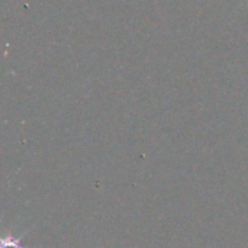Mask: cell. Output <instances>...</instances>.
<instances>
[{
	"label": "cell",
	"mask_w": 248,
	"mask_h": 248,
	"mask_svg": "<svg viewBox=\"0 0 248 248\" xmlns=\"http://www.w3.org/2000/svg\"><path fill=\"white\" fill-rule=\"evenodd\" d=\"M26 234H28V231L23 232L20 237H15L12 232L7 231V232L1 237V240H0V248H23V246H22V238H23Z\"/></svg>",
	"instance_id": "obj_1"
}]
</instances>
